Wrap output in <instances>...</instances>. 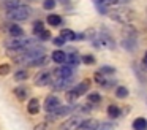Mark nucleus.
I'll return each mask as SVG.
<instances>
[{
	"label": "nucleus",
	"mask_w": 147,
	"mask_h": 130,
	"mask_svg": "<svg viewBox=\"0 0 147 130\" xmlns=\"http://www.w3.org/2000/svg\"><path fill=\"white\" fill-rule=\"evenodd\" d=\"M46 21H48V24L52 25V27H59V25L62 24V18L59 14H49L48 18H46Z\"/></svg>",
	"instance_id": "nucleus-18"
},
{
	"label": "nucleus",
	"mask_w": 147,
	"mask_h": 130,
	"mask_svg": "<svg viewBox=\"0 0 147 130\" xmlns=\"http://www.w3.org/2000/svg\"><path fill=\"white\" fill-rule=\"evenodd\" d=\"M27 113L35 116V114L40 113V100L38 98H30L29 105H27Z\"/></svg>",
	"instance_id": "nucleus-11"
},
{
	"label": "nucleus",
	"mask_w": 147,
	"mask_h": 130,
	"mask_svg": "<svg viewBox=\"0 0 147 130\" xmlns=\"http://www.w3.org/2000/svg\"><path fill=\"white\" fill-rule=\"evenodd\" d=\"M10 65H8V63H2V65H0V76H7L8 73H10Z\"/></svg>",
	"instance_id": "nucleus-35"
},
{
	"label": "nucleus",
	"mask_w": 147,
	"mask_h": 130,
	"mask_svg": "<svg viewBox=\"0 0 147 130\" xmlns=\"http://www.w3.org/2000/svg\"><path fill=\"white\" fill-rule=\"evenodd\" d=\"M142 67L147 70V51H146V54H144V59H142Z\"/></svg>",
	"instance_id": "nucleus-39"
},
{
	"label": "nucleus",
	"mask_w": 147,
	"mask_h": 130,
	"mask_svg": "<svg viewBox=\"0 0 147 130\" xmlns=\"http://www.w3.org/2000/svg\"><path fill=\"white\" fill-rule=\"evenodd\" d=\"M93 2H95V3H101L103 0H93Z\"/></svg>",
	"instance_id": "nucleus-42"
},
{
	"label": "nucleus",
	"mask_w": 147,
	"mask_h": 130,
	"mask_svg": "<svg viewBox=\"0 0 147 130\" xmlns=\"http://www.w3.org/2000/svg\"><path fill=\"white\" fill-rule=\"evenodd\" d=\"M30 2H35V0H30Z\"/></svg>",
	"instance_id": "nucleus-43"
},
{
	"label": "nucleus",
	"mask_w": 147,
	"mask_h": 130,
	"mask_svg": "<svg viewBox=\"0 0 147 130\" xmlns=\"http://www.w3.org/2000/svg\"><path fill=\"white\" fill-rule=\"evenodd\" d=\"M122 114V110L117 106V105H109L108 106V116L112 117V119H115V117H119Z\"/></svg>",
	"instance_id": "nucleus-17"
},
{
	"label": "nucleus",
	"mask_w": 147,
	"mask_h": 130,
	"mask_svg": "<svg viewBox=\"0 0 147 130\" xmlns=\"http://www.w3.org/2000/svg\"><path fill=\"white\" fill-rule=\"evenodd\" d=\"M146 10H147V8H146Z\"/></svg>",
	"instance_id": "nucleus-44"
},
{
	"label": "nucleus",
	"mask_w": 147,
	"mask_h": 130,
	"mask_svg": "<svg viewBox=\"0 0 147 130\" xmlns=\"http://www.w3.org/2000/svg\"><path fill=\"white\" fill-rule=\"evenodd\" d=\"M55 5H57V0H45L43 2V8L45 10H54L55 8Z\"/></svg>",
	"instance_id": "nucleus-31"
},
{
	"label": "nucleus",
	"mask_w": 147,
	"mask_h": 130,
	"mask_svg": "<svg viewBox=\"0 0 147 130\" xmlns=\"http://www.w3.org/2000/svg\"><path fill=\"white\" fill-rule=\"evenodd\" d=\"M51 59L54 60L55 63H65V60H67V54L63 52L62 49H55L54 52H52V56H51Z\"/></svg>",
	"instance_id": "nucleus-13"
},
{
	"label": "nucleus",
	"mask_w": 147,
	"mask_h": 130,
	"mask_svg": "<svg viewBox=\"0 0 147 130\" xmlns=\"http://www.w3.org/2000/svg\"><path fill=\"white\" fill-rule=\"evenodd\" d=\"M86 33L92 35V37H89L90 43H92V46L96 48V49H114L115 48V41L109 33L98 32V30H89V32H86Z\"/></svg>",
	"instance_id": "nucleus-1"
},
{
	"label": "nucleus",
	"mask_w": 147,
	"mask_h": 130,
	"mask_svg": "<svg viewBox=\"0 0 147 130\" xmlns=\"http://www.w3.org/2000/svg\"><path fill=\"white\" fill-rule=\"evenodd\" d=\"M90 86H92V81H90V79H84V81L79 82V84L74 86V87H73V92L78 95V97H81V95H84L87 91H89Z\"/></svg>",
	"instance_id": "nucleus-8"
},
{
	"label": "nucleus",
	"mask_w": 147,
	"mask_h": 130,
	"mask_svg": "<svg viewBox=\"0 0 147 130\" xmlns=\"http://www.w3.org/2000/svg\"><path fill=\"white\" fill-rule=\"evenodd\" d=\"M122 48H123L125 51H128V52H134V51L138 49V43H136V38H127L125 37L123 40H122Z\"/></svg>",
	"instance_id": "nucleus-9"
},
{
	"label": "nucleus",
	"mask_w": 147,
	"mask_h": 130,
	"mask_svg": "<svg viewBox=\"0 0 147 130\" xmlns=\"http://www.w3.org/2000/svg\"><path fill=\"white\" fill-rule=\"evenodd\" d=\"M86 40V33L84 32H78V33H74V40L73 41H82Z\"/></svg>",
	"instance_id": "nucleus-36"
},
{
	"label": "nucleus",
	"mask_w": 147,
	"mask_h": 130,
	"mask_svg": "<svg viewBox=\"0 0 147 130\" xmlns=\"http://www.w3.org/2000/svg\"><path fill=\"white\" fill-rule=\"evenodd\" d=\"M67 49H68V52H65L67 54V60H65V63L70 65V67L79 65L81 63V56L78 54V51L74 49V48H67Z\"/></svg>",
	"instance_id": "nucleus-4"
},
{
	"label": "nucleus",
	"mask_w": 147,
	"mask_h": 130,
	"mask_svg": "<svg viewBox=\"0 0 147 130\" xmlns=\"http://www.w3.org/2000/svg\"><path fill=\"white\" fill-rule=\"evenodd\" d=\"M96 130H114V124L112 122H103L98 125V129Z\"/></svg>",
	"instance_id": "nucleus-33"
},
{
	"label": "nucleus",
	"mask_w": 147,
	"mask_h": 130,
	"mask_svg": "<svg viewBox=\"0 0 147 130\" xmlns=\"http://www.w3.org/2000/svg\"><path fill=\"white\" fill-rule=\"evenodd\" d=\"M49 63V59L46 56H40V57H36V59H33V60H30L27 65L29 67H46Z\"/></svg>",
	"instance_id": "nucleus-14"
},
{
	"label": "nucleus",
	"mask_w": 147,
	"mask_h": 130,
	"mask_svg": "<svg viewBox=\"0 0 147 130\" xmlns=\"http://www.w3.org/2000/svg\"><path fill=\"white\" fill-rule=\"evenodd\" d=\"M115 95H117L119 98H127L128 97V89L125 87V86H117V89H115Z\"/></svg>",
	"instance_id": "nucleus-25"
},
{
	"label": "nucleus",
	"mask_w": 147,
	"mask_h": 130,
	"mask_svg": "<svg viewBox=\"0 0 147 130\" xmlns=\"http://www.w3.org/2000/svg\"><path fill=\"white\" fill-rule=\"evenodd\" d=\"M18 5H21V0H0V6H5L7 10H11Z\"/></svg>",
	"instance_id": "nucleus-21"
},
{
	"label": "nucleus",
	"mask_w": 147,
	"mask_h": 130,
	"mask_svg": "<svg viewBox=\"0 0 147 130\" xmlns=\"http://www.w3.org/2000/svg\"><path fill=\"white\" fill-rule=\"evenodd\" d=\"M65 97H67V101H68V103H74V101H76L78 98H79V97H78V95L73 92V89H71V91H67Z\"/></svg>",
	"instance_id": "nucleus-30"
},
{
	"label": "nucleus",
	"mask_w": 147,
	"mask_h": 130,
	"mask_svg": "<svg viewBox=\"0 0 147 130\" xmlns=\"http://www.w3.org/2000/svg\"><path fill=\"white\" fill-rule=\"evenodd\" d=\"M96 10H98L100 14H108L109 13V6L103 5V3H96Z\"/></svg>",
	"instance_id": "nucleus-34"
},
{
	"label": "nucleus",
	"mask_w": 147,
	"mask_h": 130,
	"mask_svg": "<svg viewBox=\"0 0 147 130\" xmlns=\"http://www.w3.org/2000/svg\"><path fill=\"white\" fill-rule=\"evenodd\" d=\"M127 2H130V0H119V3H127Z\"/></svg>",
	"instance_id": "nucleus-41"
},
{
	"label": "nucleus",
	"mask_w": 147,
	"mask_h": 130,
	"mask_svg": "<svg viewBox=\"0 0 147 130\" xmlns=\"http://www.w3.org/2000/svg\"><path fill=\"white\" fill-rule=\"evenodd\" d=\"M52 41H54V44H55V46H63V44H65V40H63L62 37H57V38H54Z\"/></svg>",
	"instance_id": "nucleus-37"
},
{
	"label": "nucleus",
	"mask_w": 147,
	"mask_h": 130,
	"mask_svg": "<svg viewBox=\"0 0 147 130\" xmlns=\"http://www.w3.org/2000/svg\"><path fill=\"white\" fill-rule=\"evenodd\" d=\"M60 37L63 38L65 41H73L74 40V32L71 29H62L60 30Z\"/></svg>",
	"instance_id": "nucleus-19"
},
{
	"label": "nucleus",
	"mask_w": 147,
	"mask_h": 130,
	"mask_svg": "<svg viewBox=\"0 0 147 130\" xmlns=\"http://www.w3.org/2000/svg\"><path fill=\"white\" fill-rule=\"evenodd\" d=\"M60 3H63V5H67V3H70V0H59Z\"/></svg>",
	"instance_id": "nucleus-40"
},
{
	"label": "nucleus",
	"mask_w": 147,
	"mask_h": 130,
	"mask_svg": "<svg viewBox=\"0 0 147 130\" xmlns=\"http://www.w3.org/2000/svg\"><path fill=\"white\" fill-rule=\"evenodd\" d=\"M95 82H96V84H100L101 87H106V86H108V78H106V75L96 71L95 73Z\"/></svg>",
	"instance_id": "nucleus-20"
},
{
	"label": "nucleus",
	"mask_w": 147,
	"mask_h": 130,
	"mask_svg": "<svg viewBox=\"0 0 147 130\" xmlns=\"http://www.w3.org/2000/svg\"><path fill=\"white\" fill-rule=\"evenodd\" d=\"M41 30H45V24H43V21H35L33 22V35H38Z\"/></svg>",
	"instance_id": "nucleus-27"
},
{
	"label": "nucleus",
	"mask_w": 147,
	"mask_h": 130,
	"mask_svg": "<svg viewBox=\"0 0 147 130\" xmlns=\"http://www.w3.org/2000/svg\"><path fill=\"white\" fill-rule=\"evenodd\" d=\"M98 71L103 73V75H106V76H112L115 73V68H114V67H109V65H103Z\"/></svg>",
	"instance_id": "nucleus-26"
},
{
	"label": "nucleus",
	"mask_w": 147,
	"mask_h": 130,
	"mask_svg": "<svg viewBox=\"0 0 147 130\" xmlns=\"http://www.w3.org/2000/svg\"><path fill=\"white\" fill-rule=\"evenodd\" d=\"M27 78H29V71H27V70H18V71L14 73V79H16V81H26Z\"/></svg>",
	"instance_id": "nucleus-23"
},
{
	"label": "nucleus",
	"mask_w": 147,
	"mask_h": 130,
	"mask_svg": "<svg viewBox=\"0 0 147 130\" xmlns=\"http://www.w3.org/2000/svg\"><path fill=\"white\" fill-rule=\"evenodd\" d=\"M108 16L112 19L114 22H119V24H130L136 14H134L133 10H128V8H117V10H109Z\"/></svg>",
	"instance_id": "nucleus-2"
},
{
	"label": "nucleus",
	"mask_w": 147,
	"mask_h": 130,
	"mask_svg": "<svg viewBox=\"0 0 147 130\" xmlns=\"http://www.w3.org/2000/svg\"><path fill=\"white\" fill-rule=\"evenodd\" d=\"M103 5H106V6H112V5H117L119 3V0H103Z\"/></svg>",
	"instance_id": "nucleus-38"
},
{
	"label": "nucleus",
	"mask_w": 147,
	"mask_h": 130,
	"mask_svg": "<svg viewBox=\"0 0 147 130\" xmlns=\"http://www.w3.org/2000/svg\"><path fill=\"white\" fill-rule=\"evenodd\" d=\"M100 125V122L96 119H87V120H82L79 125V130H96Z\"/></svg>",
	"instance_id": "nucleus-10"
},
{
	"label": "nucleus",
	"mask_w": 147,
	"mask_h": 130,
	"mask_svg": "<svg viewBox=\"0 0 147 130\" xmlns=\"http://www.w3.org/2000/svg\"><path fill=\"white\" fill-rule=\"evenodd\" d=\"M13 92H14V95H16L21 101L27 100V97H29V91H27L26 86H18V87H14Z\"/></svg>",
	"instance_id": "nucleus-12"
},
{
	"label": "nucleus",
	"mask_w": 147,
	"mask_h": 130,
	"mask_svg": "<svg viewBox=\"0 0 147 130\" xmlns=\"http://www.w3.org/2000/svg\"><path fill=\"white\" fill-rule=\"evenodd\" d=\"M30 14H32V8L27 5H18L14 6V8L8 10L7 16L8 19H11V21H26V19L30 18Z\"/></svg>",
	"instance_id": "nucleus-3"
},
{
	"label": "nucleus",
	"mask_w": 147,
	"mask_h": 130,
	"mask_svg": "<svg viewBox=\"0 0 147 130\" xmlns=\"http://www.w3.org/2000/svg\"><path fill=\"white\" fill-rule=\"evenodd\" d=\"M33 82H35V86H38V87L48 86L49 82H51V73H49V71H40V73H36L35 78H33Z\"/></svg>",
	"instance_id": "nucleus-6"
},
{
	"label": "nucleus",
	"mask_w": 147,
	"mask_h": 130,
	"mask_svg": "<svg viewBox=\"0 0 147 130\" xmlns=\"http://www.w3.org/2000/svg\"><path fill=\"white\" fill-rule=\"evenodd\" d=\"M81 122H82V119H81L79 116H73V117L67 119L63 124H62L60 130H79Z\"/></svg>",
	"instance_id": "nucleus-5"
},
{
	"label": "nucleus",
	"mask_w": 147,
	"mask_h": 130,
	"mask_svg": "<svg viewBox=\"0 0 147 130\" xmlns=\"http://www.w3.org/2000/svg\"><path fill=\"white\" fill-rule=\"evenodd\" d=\"M59 106H60V100H59L55 95H49L45 100V110L48 111V113H52V111L57 110Z\"/></svg>",
	"instance_id": "nucleus-7"
},
{
	"label": "nucleus",
	"mask_w": 147,
	"mask_h": 130,
	"mask_svg": "<svg viewBox=\"0 0 147 130\" xmlns=\"http://www.w3.org/2000/svg\"><path fill=\"white\" fill-rule=\"evenodd\" d=\"M81 62L86 63V65H93V63L96 62V59L92 54H84V56H81Z\"/></svg>",
	"instance_id": "nucleus-24"
},
{
	"label": "nucleus",
	"mask_w": 147,
	"mask_h": 130,
	"mask_svg": "<svg viewBox=\"0 0 147 130\" xmlns=\"http://www.w3.org/2000/svg\"><path fill=\"white\" fill-rule=\"evenodd\" d=\"M51 124L52 122H49V120L40 122V124H36V125H35V129H33V130H51Z\"/></svg>",
	"instance_id": "nucleus-29"
},
{
	"label": "nucleus",
	"mask_w": 147,
	"mask_h": 130,
	"mask_svg": "<svg viewBox=\"0 0 147 130\" xmlns=\"http://www.w3.org/2000/svg\"><path fill=\"white\" fill-rule=\"evenodd\" d=\"M87 100H89V105H98L100 101H101V95H100L98 92H90Z\"/></svg>",
	"instance_id": "nucleus-22"
},
{
	"label": "nucleus",
	"mask_w": 147,
	"mask_h": 130,
	"mask_svg": "<svg viewBox=\"0 0 147 130\" xmlns=\"http://www.w3.org/2000/svg\"><path fill=\"white\" fill-rule=\"evenodd\" d=\"M36 38H38L40 41H48V40H51V32L45 29V30H41L38 35H36Z\"/></svg>",
	"instance_id": "nucleus-28"
},
{
	"label": "nucleus",
	"mask_w": 147,
	"mask_h": 130,
	"mask_svg": "<svg viewBox=\"0 0 147 130\" xmlns=\"http://www.w3.org/2000/svg\"><path fill=\"white\" fill-rule=\"evenodd\" d=\"M133 70H134V73L138 75V79H139L141 82H144V84H147V79L142 76V71L139 70V67H138V63H134V65H133Z\"/></svg>",
	"instance_id": "nucleus-32"
},
{
	"label": "nucleus",
	"mask_w": 147,
	"mask_h": 130,
	"mask_svg": "<svg viewBox=\"0 0 147 130\" xmlns=\"http://www.w3.org/2000/svg\"><path fill=\"white\" fill-rule=\"evenodd\" d=\"M8 33H10V37H24V30L18 24H10Z\"/></svg>",
	"instance_id": "nucleus-16"
},
{
	"label": "nucleus",
	"mask_w": 147,
	"mask_h": 130,
	"mask_svg": "<svg viewBox=\"0 0 147 130\" xmlns=\"http://www.w3.org/2000/svg\"><path fill=\"white\" fill-rule=\"evenodd\" d=\"M133 130H147V119L146 117H136L133 120Z\"/></svg>",
	"instance_id": "nucleus-15"
}]
</instances>
